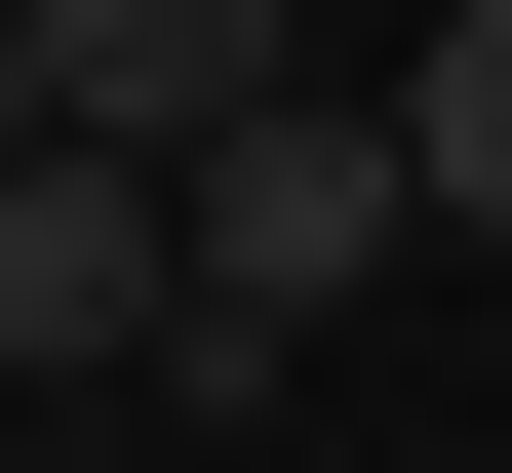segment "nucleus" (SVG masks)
Listing matches in <instances>:
<instances>
[{"label": "nucleus", "instance_id": "39448f33", "mask_svg": "<svg viewBox=\"0 0 512 473\" xmlns=\"http://www.w3.org/2000/svg\"><path fill=\"white\" fill-rule=\"evenodd\" d=\"M0 158H79V119H40V40H0Z\"/></svg>", "mask_w": 512, "mask_h": 473}, {"label": "nucleus", "instance_id": "7ed1b4c3", "mask_svg": "<svg viewBox=\"0 0 512 473\" xmlns=\"http://www.w3.org/2000/svg\"><path fill=\"white\" fill-rule=\"evenodd\" d=\"M0 40H40V119H79V158H237L276 79H316L276 0H0Z\"/></svg>", "mask_w": 512, "mask_h": 473}, {"label": "nucleus", "instance_id": "f257e3e1", "mask_svg": "<svg viewBox=\"0 0 512 473\" xmlns=\"http://www.w3.org/2000/svg\"><path fill=\"white\" fill-rule=\"evenodd\" d=\"M394 237H434V158H394L355 79H276V119L197 158V355H316V316H355Z\"/></svg>", "mask_w": 512, "mask_h": 473}, {"label": "nucleus", "instance_id": "f03ea898", "mask_svg": "<svg viewBox=\"0 0 512 473\" xmlns=\"http://www.w3.org/2000/svg\"><path fill=\"white\" fill-rule=\"evenodd\" d=\"M197 355V158H0V395H158Z\"/></svg>", "mask_w": 512, "mask_h": 473}, {"label": "nucleus", "instance_id": "20e7f679", "mask_svg": "<svg viewBox=\"0 0 512 473\" xmlns=\"http://www.w3.org/2000/svg\"><path fill=\"white\" fill-rule=\"evenodd\" d=\"M394 158H434V237H512V0H473V40H394Z\"/></svg>", "mask_w": 512, "mask_h": 473}]
</instances>
